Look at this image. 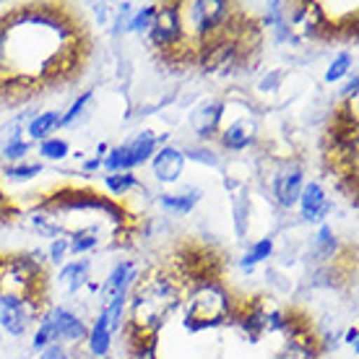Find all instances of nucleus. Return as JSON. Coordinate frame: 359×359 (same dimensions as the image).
<instances>
[{"instance_id":"1","label":"nucleus","mask_w":359,"mask_h":359,"mask_svg":"<svg viewBox=\"0 0 359 359\" xmlns=\"http://www.w3.org/2000/svg\"><path fill=\"white\" fill-rule=\"evenodd\" d=\"M182 305V287L167 273H151L141 284H135L128 299V320L141 333L159 336L164 323L172 318V313Z\"/></svg>"},{"instance_id":"2","label":"nucleus","mask_w":359,"mask_h":359,"mask_svg":"<svg viewBox=\"0 0 359 359\" xmlns=\"http://www.w3.org/2000/svg\"><path fill=\"white\" fill-rule=\"evenodd\" d=\"M234 299L219 281H203L188 292L185 299V313H182V325L190 333L211 331L224 323L234 320Z\"/></svg>"},{"instance_id":"3","label":"nucleus","mask_w":359,"mask_h":359,"mask_svg":"<svg viewBox=\"0 0 359 359\" xmlns=\"http://www.w3.org/2000/svg\"><path fill=\"white\" fill-rule=\"evenodd\" d=\"M45 261L42 250L13 252L0 261V294H16L27 299H39V287L45 284Z\"/></svg>"},{"instance_id":"4","label":"nucleus","mask_w":359,"mask_h":359,"mask_svg":"<svg viewBox=\"0 0 359 359\" xmlns=\"http://www.w3.org/2000/svg\"><path fill=\"white\" fill-rule=\"evenodd\" d=\"M34 211L57 216V214H76V211H97V214L109 216L117 224H126V211L120 203L109 198L99 196L94 190H57L53 196L42 198Z\"/></svg>"},{"instance_id":"5","label":"nucleus","mask_w":359,"mask_h":359,"mask_svg":"<svg viewBox=\"0 0 359 359\" xmlns=\"http://www.w3.org/2000/svg\"><path fill=\"white\" fill-rule=\"evenodd\" d=\"M232 13L234 6L226 3V0H196V3H188V6L182 3V18H188V27L193 39H196V47L224 34Z\"/></svg>"},{"instance_id":"6","label":"nucleus","mask_w":359,"mask_h":359,"mask_svg":"<svg viewBox=\"0 0 359 359\" xmlns=\"http://www.w3.org/2000/svg\"><path fill=\"white\" fill-rule=\"evenodd\" d=\"M167 144V133L156 135L154 130H138L133 138H128L126 144L112 146L104 159H102V170L112 175V172H133L135 167H144L151 162L154 151L159 146Z\"/></svg>"},{"instance_id":"7","label":"nucleus","mask_w":359,"mask_h":359,"mask_svg":"<svg viewBox=\"0 0 359 359\" xmlns=\"http://www.w3.org/2000/svg\"><path fill=\"white\" fill-rule=\"evenodd\" d=\"M149 39L162 53L182 55V47L188 45V29L182 18V3H156Z\"/></svg>"},{"instance_id":"8","label":"nucleus","mask_w":359,"mask_h":359,"mask_svg":"<svg viewBox=\"0 0 359 359\" xmlns=\"http://www.w3.org/2000/svg\"><path fill=\"white\" fill-rule=\"evenodd\" d=\"M302 188H305V170L297 162H284V167L273 175V182H271L273 201L287 211L297 206Z\"/></svg>"},{"instance_id":"9","label":"nucleus","mask_w":359,"mask_h":359,"mask_svg":"<svg viewBox=\"0 0 359 359\" xmlns=\"http://www.w3.org/2000/svg\"><path fill=\"white\" fill-rule=\"evenodd\" d=\"M50 313V320H53V331H55V341L63 344V346H76V344L86 341V333H89V325L81 320V315H76L71 307L55 305L47 310Z\"/></svg>"},{"instance_id":"10","label":"nucleus","mask_w":359,"mask_h":359,"mask_svg":"<svg viewBox=\"0 0 359 359\" xmlns=\"http://www.w3.org/2000/svg\"><path fill=\"white\" fill-rule=\"evenodd\" d=\"M258 141V120L252 115H240L219 130V144L226 151H245Z\"/></svg>"},{"instance_id":"11","label":"nucleus","mask_w":359,"mask_h":359,"mask_svg":"<svg viewBox=\"0 0 359 359\" xmlns=\"http://www.w3.org/2000/svg\"><path fill=\"white\" fill-rule=\"evenodd\" d=\"M45 313L36 299H27L18 307H0V328L13 336V339H21L27 336V331L39 320V315Z\"/></svg>"},{"instance_id":"12","label":"nucleus","mask_w":359,"mask_h":359,"mask_svg":"<svg viewBox=\"0 0 359 359\" xmlns=\"http://www.w3.org/2000/svg\"><path fill=\"white\" fill-rule=\"evenodd\" d=\"M182 172H185V156H182V149H177V146H172V144H164L154 151L151 175L156 182H162V185H175V182H180Z\"/></svg>"},{"instance_id":"13","label":"nucleus","mask_w":359,"mask_h":359,"mask_svg":"<svg viewBox=\"0 0 359 359\" xmlns=\"http://www.w3.org/2000/svg\"><path fill=\"white\" fill-rule=\"evenodd\" d=\"M135 281H138V269H135L133 261L115 263V269L109 271L107 278H104V281L97 287L99 302H102V305H107L112 297L130 294V292H133V287H135Z\"/></svg>"},{"instance_id":"14","label":"nucleus","mask_w":359,"mask_h":359,"mask_svg":"<svg viewBox=\"0 0 359 359\" xmlns=\"http://www.w3.org/2000/svg\"><path fill=\"white\" fill-rule=\"evenodd\" d=\"M224 112H226V104L224 102H203L198 109H193V115H190V128H193V133L201 138V141H211L214 135H219L222 130V123H224Z\"/></svg>"},{"instance_id":"15","label":"nucleus","mask_w":359,"mask_h":359,"mask_svg":"<svg viewBox=\"0 0 359 359\" xmlns=\"http://www.w3.org/2000/svg\"><path fill=\"white\" fill-rule=\"evenodd\" d=\"M297 206H299V214L305 222H323L325 216L331 214L333 203L328 201V193L320 182H305Z\"/></svg>"},{"instance_id":"16","label":"nucleus","mask_w":359,"mask_h":359,"mask_svg":"<svg viewBox=\"0 0 359 359\" xmlns=\"http://www.w3.org/2000/svg\"><path fill=\"white\" fill-rule=\"evenodd\" d=\"M201 198H203V190L196 188V185H185L182 190H175V193H162L156 198V203L164 208V214L188 216L201 203Z\"/></svg>"},{"instance_id":"17","label":"nucleus","mask_w":359,"mask_h":359,"mask_svg":"<svg viewBox=\"0 0 359 359\" xmlns=\"http://www.w3.org/2000/svg\"><path fill=\"white\" fill-rule=\"evenodd\" d=\"M91 278V261L89 258H76V261H65L60 266V273H57V284L68 292V294H76L81 292V287H86Z\"/></svg>"},{"instance_id":"18","label":"nucleus","mask_w":359,"mask_h":359,"mask_svg":"<svg viewBox=\"0 0 359 359\" xmlns=\"http://www.w3.org/2000/svg\"><path fill=\"white\" fill-rule=\"evenodd\" d=\"M112 339H115V333L109 331L104 315L99 313L94 325L86 333V349H89L91 359H107L109 351H112Z\"/></svg>"},{"instance_id":"19","label":"nucleus","mask_w":359,"mask_h":359,"mask_svg":"<svg viewBox=\"0 0 359 359\" xmlns=\"http://www.w3.org/2000/svg\"><path fill=\"white\" fill-rule=\"evenodd\" d=\"M60 128V112L57 109H45V112H36L29 117L27 123V135L32 144H42L47 138H53V133Z\"/></svg>"},{"instance_id":"20","label":"nucleus","mask_w":359,"mask_h":359,"mask_svg":"<svg viewBox=\"0 0 359 359\" xmlns=\"http://www.w3.org/2000/svg\"><path fill=\"white\" fill-rule=\"evenodd\" d=\"M102 185L107 188V193L112 198H126L130 196L133 190H141V180L135 177L133 172H112V175H104Z\"/></svg>"},{"instance_id":"21","label":"nucleus","mask_w":359,"mask_h":359,"mask_svg":"<svg viewBox=\"0 0 359 359\" xmlns=\"http://www.w3.org/2000/svg\"><path fill=\"white\" fill-rule=\"evenodd\" d=\"M232 216H234V232H237V237H245L248 226H250V196H248L245 188H240L234 193Z\"/></svg>"},{"instance_id":"22","label":"nucleus","mask_w":359,"mask_h":359,"mask_svg":"<svg viewBox=\"0 0 359 359\" xmlns=\"http://www.w3.org/2000/svg\"><path fill=\"white\" fill-rule=\"evenodd\" d=\"M99 243H102V237L94 226H83V229H76V232L68 234V248H71V255H76V258L91 252Z\"/></svg>"},{"instance_id":"23","label":"nucleus","mask_w":359,"mask_h":359,"mask_svg":"<svg viewBox=\"0 0 359 359\" xmlns=\"http://www.w3.org/2000/svg\"><path fill=\"white\" fill-rule=\"evenodd\" d=\"M271 255H273V237H261V240H258V243H252L250 250L240 258V269L252 271L255 266H261V263L269 261Z\"/></svg>"},{"instance_id":"24","label":"nucleus","mask_w":359,"mask_h":359,"mask_svg":"<svg viewBox=\"0 0 359 359\" xmlns=\"http://www.w3.org/2000/svg\"><path fill=\"white\" fill-rule=\"evenodd\" d=\"M45 172L42 162H18V164H6L0 170V177H6L8 182H29V180L39 177Z\"/></svg>"},{"instance_id":"25","label":"nucleus","mask_w":359,"mask_h":359,"mask_svg":"<svg viewBox=\"0 0 359 359\" xmlns=\"http://www.w3.org/2000/svg\"><path fill=\"white\" fill-rule=\"evenodd\" d=\"M351 71H354V55H351L349 50H341V53H336V57L328 63L323 81L325 83H339V81H344Z\"/></svg>"},{"instance_id":"26","label":"nucleus","mask_w":359,"mask_h":359,"mask_svg":"<svg viewBox=\"0 0 359 359\" xmlns=\"http://www.w3.org/2000/svg\"><path fill=\"white\" fill-rule=\"evenodd\" d=\"M91 99H94V91L86 89L81 91L79 97L73 99V104L65 112H60V128H73L79 120H81L83 115H86V107L91 104Z\"/></svg>"},{"instance_id":"27","label":"nucleus","mask_w":359,"mask_h":359,"mask_svg":"<svg viewBox=\"0 0 359 359\" xmlns=\"http://www.w3.org/2000/svg\"><path fill=\"white\" fill-rule=\"evenodd\" d=\"M68 154H71V144L60 135H53L39 144V159H45V162H63L68 159Z\"/></svg>"},{"instance_id":"28","label":"nucleus","mask_w":359,"mask_h":359,"mask_svg":"<svg viewBox=\"0 0 359 359\" xmlns=\"http://www.w3.org/2000/svg\"><path fill=\"white\" fill-rule=\"evenodd\" d=\"M154 13H156V3H146V6H141V8H133V16L128 18L126 32H133V34H149Z\"/></svg>"},{"instance_id":"29","label":"nucleus","mask_w":359,"mask_h":359,"mask_svg":"<svg viewBox=\"0 0 359 359\" xmlns=\"http://www.w3.org/2000/svg\"><path fill=\"white\" fill-rule=\"evenodd\" d=\"M55 341V331H53V320H50V313H42L39 315V320H36V331L32 336V349L39 354V351H45L47 346H53Z\"/></svg>"},{"instance_id":"30","label":"nucleus","mask_w":359,"mask_h":359,"mask_svg":"<svg viewBox=\"0 0 359 359\" xmlns=\"http://www.w3.org/2000/svg\"><path fill=\"white\" fill-rule=\"evenodd\" d=\"M32 151V141L29 138H8L3 149H0V156L8 164H18L27 162V154Z\"/></svg>"},{"instance_id":"31","label":"nucleus","mask_w":359,"mask_h":359,"mask_svg":"<svg viewBox=\"0 0 359 359\" xmlns=\"http://www.w3.org/2000/svg\"><path fill=\"white\" fill-rule=\"evenodd\" d=\"M336 234H333L331 224H320L318 229V237H315V252L323 258V261H331L333 255H336Z\"/></svg>"},{"instance_id":"32","label":"nucleus","mask_w":359,"mask_h":359,"mask_svg":"<svg viewBox=\"0 0 359 359\" xmlns=\"http://www.w3.org/2000/svg\"><path fill=\"white\" fill-rule=\"evenodd\" d=\"M182 156H185V162L188 159H193V162L198 164H206V167H222V156L216 151H211L208 146L198 144V146H185L182 149Z\"/></svg>"},{"instance_id":"33","label":"nucleus","mask_w":359,"mask_h":359,"mask_svg":"<svg viewBox=\"0 0 359 359\" xmlns=\"http://www.w3.org/2000/svg\"><path fill=\"white\" fill-rule=\"evenodd\" d=\"M318 357V346L310 344H287L273 359H315Z\"/></svg>"},{"instance_id":"34","label":"nucleus","mask_w":359,"mask_h":359,"mask_svg":"<svg viewBox=\"0 0 359 359\" xmlns=\"http://www.w3.org/2000/svg\"><path fill=\"white\" fill-rule=\"evenodd\" d=\"M47 261L53 263V266H63L65 261H68V255H71V248H68V237H55L53 243H50V248H47Z\"/></svg>"},{"instance_id":"35","label":"nucleus","mask_w":359,"mask_h":359,"mask_svg":"<svg viewBox=\"0 0 359 359\" xmlns=\"http://www.w3.org/2000/svg\"><path fill=\"white\" fill-rule=\"evenodd\" d=\"M281 81H284V71H271L269 76H263L261 83H258V89L261 91H278V86H281Z\"/></svg>"},{"instance_id":"36","label":"nucleus","mask_w":359,"mask_h":359,"mask_svg":"<svg viewBox=\"0 0 359 359\" xmlns=\"http://www.w3.org/2000/svg\"><path fill=\"white\" fill-rule=\"evenodd\" d=\"M39 359H71V351L63 344H53L45 351H39Z\"/></svg>"},{"instance_id":"37","label":"nucleus","mask_w":359,"mask_h":359,"mask_svg":"<svg viewBox=\"0 0 359 359\" xmlns=\"http://www.w3.org/2000/svg\"><path fill=\"white\" fill-rule=\"evenodd\" d=\"M357 89H359V76H357V71H351L349 76H346V83H344V89H341V97L344 99H354V97H357Z\"/></svg>"},{"instance_id":"38","label":"nucleus","mask_w":359,"mask_h":359,"mask_svg":"<svg viewBox=\"0 0 359 359\" xmlns=\"http://www.w3.org/2000/svg\"><path fill=\"white\" fill-rule=\"evenodd\" d=\"M357 339H359V328H357V325L346 328V333H344V344H349L354 351H357Z\"/></svg>"},{"instance_id":"39","label":"nucleus","mask_w":359,"mask_h":359,"mask_svg":"<svg viewBox=\"0 0 359 359\" xmlns=\"http://www.w3.org/2000/svg\"><path fill=\"white\" fill-rule=\"evenodd\" d=\"M99 170H102V159H99V156L81 162V172H86V175H94V172H99Z\"/></svg>"},{"instance_id":"40","label":"nucleus","mask_w":359,"mask_h":359,"mask_svg":"<svg viewBox=\"0 0 359 359\" xmlns=\"http://www.w3.org/2000/svg\"><path fill=\"white\" fill-rule=\"evenodd\" d=\"M0 261H3V255H0Z\"/></svg>"}]
</instances>
